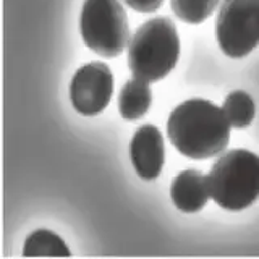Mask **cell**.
I'll use <instances>...</instances> for the list:
<instances>
[{"label":"cell","instance_id":"6da1fadb","mask_svg":"<svg viewBox=\"0 0 259 259\" xmlns=\"http://www.w3.org/2000/svg\"><path fill=\"white\" fill-rule=\"evenodd\" d=\"M230 123L224 109L207 99L178 104L167 121L168 140L185 157L202 160L221 154L230 140Z\"/></svg>","mask_w":259,"mask_h":259},{"label":"cell","instance_id":"7a4b0ae2","mask_svg":"<svg viewBox=\"0 0 259 259\" xmlns=\"http://www.w3.org/2000/svg\"><path fill=\"white\" fill-rule=\"evenodd\" d=\"M180 55V37L174 21L152 18L136 29L128 46V67L135 78L157 83L168 76Z\"/></svg>","mask_w":259,"mask_h":259},{"label":"cell","instance_id":"3957f363","mask_svg":"<svg viewBox=\"0 0 259 259\" xmlns=\"http://www.w3.org/2000/svg\"><path fill=\"white\" fill-rule=\"evenodd\" d=\"M210 194L217 206L238 212L259 198V156L232 149L215 160L209 174Z\"/></svg>","mask_w":259,"mask_h":259},{"label":"cell","instance_id":"277c9868","mask_svg":"<svg viewBox=\"0 0 259 259\" xmlns=\"http://www.w3.org/2000/svg\"><path fill=\"white\" fill-rule=\"evenodd\" d=\"M81 36L91 51L105 59L118 57L130 40L128 16L118 0H86Z\"/></svg>","mask_w":259,"mask_h":259},{"label":"cell","instance_id":"5b68a950","mask_svg":"<svg viewBox=\"0 0 259 259\" xmlns=\"http://www.w3.org/2000/svg\"><path fill=\"white\" fill-rule=\"evenodd\" d=\"M221 51L241 59L259 46V0H224L215 20Z\"/></svg>","mask_w":259,"mask_h":259},{"label":"cell","instance_id":"8992f818","mask_svg":"<svg viewBox=\"0 0 259 259\" xmlns=\"http://www.w3.org/2000/svg\"><path fill=\"white\" fill-rule=\"evenodd\" d=\"M113 94V75L102 62H91L81 67L70 84V99L81 115L93 117L109 105Z\"/></svg>","mask_w":259,"mask_h":259},{"label":"cell","instance_id":"52a82bcc","mask_svg":"<svg viewBox=\"0 0 259 259\" xmlns=\"http://www.w3.org/2000/svg\"><path fill=\"white\" fill-rule=\"evenodd\" d=\"M130 157L143 180H156L165 162L164 136L157 126L143 125L136 130L130 143Z\"/></svg>","mask_w":259,"mask_h":259},{"label":"cell","instance_id":"ba28073f","mask_svg":"<svg viewBox=\"0 0 259 259\" xmlns=\"http://www.w3.org/2000/svg\"><path fill=\"white\" fill-rule=\"evenodd\" d=\"M170 194H172V201L178 210L186 214L199 212L212 198L209 177L194 168L183 170L174 180Z\"/></svg>","mask_w":259,"mask_h":259},{"label":"cell","instance_id":"9c48e42d","mask_svg":"<svg viewBox=\"0 0 259 259\" xmlns=\"http://www.w3.org/2000/svg\"><path fill=\"white\" fill-rule=\"evenodd\" d=\"M152 102V91L149 83L133 78L123 86L118 97V109L121 117L128 121L140 120L146 115Z\"/></svg>","mask_w":259,"mask_h":259},{"label":"cell","instance_id":"30bf717a","mask_svg":"<svg viewBox=\"0 0 259 259\" xmlns=\"http://www.w3.org/2000/svg\"><path fill=\"white\" fill-rule=\"evenodd\" d=\"M23 256L24 257H70L71 253L59 235L40 229L32 232L26 243H24V249H23Z\"/></svg>","mask_w":259,"mask_h":259},{"label":"cell","instance_id":"8fae6325","mask_svg":"<svg viewBox=\"0 0 259 259\" xmlns=\"http://www.w3.org/2000/svg\"><path fill=\"white\" fill-rule=\"evenodd\" d=\"M224 113L233 128H246L253 123L256 115V105L253 97L245 91H232L225 97Z\"/></svg>","mask_w":259,"mask_h":259},{"label":"cell","instance_id":"7c38bea8","mask_svg":"<svg viewBox=\"0 0 259 259\" xmlns=\"http://www.w3.org/2000/svg\"><path fill=\"white\" fill-rule=\"evenodd\" d=\"M174 13L185 23L199 24L206 21L219 5V0H170Z\"/></svg>","mask_w":259,"mask_h":259},{"label":"cell","instance_id":"4fadbf2b","mask_svg":"<svg viewBox=\"0 0 259 259\" xmlns=\"http://www.w3.org/2000/svg\"><path fill=\"white\" fill-rule=\"evenodd\" d=\"M123 2L140 13H154L164 4V0H123Z\"/></svg>","mask_w":259,"mask_h":259}]
</instances>
